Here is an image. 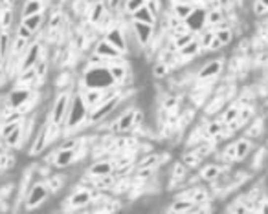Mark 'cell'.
<instances>
[{
	"label": "cell",
	"instance_id": "obj_1",
	"mask_svg": "<svg viewBox=\"0 0 268 214\" xmlns=\"http://www.w3.org/2000/svg\"><path fill=\"white\" fill-rule=\"evenodd\" d=\"M88 106L85 104L81 93L76 92L72 93V99H70V106H68V114H66V119L63 123V134L65 136H76V132L81 130L83 126H88L86 119H88Z\"/></svg>",
	"mask_w": 268,
	"mask_h": 214
},
{
	"label": "cell",
	"instance_id": "obj_2",
	"mask_svg": "<svg viewBox=\"0 0 268 214\" xmlns=\"http://www.w3.org/2000/svg\"><path fill=\"white\" fill-rule=\"evenodd\" d=\"M109 66H86L81 75V88H98V90H111L116 88Z\"/></svg>",
	"mask_w": 268,
	"mask_h": 214
},
{
	"label": "cell",
	"instance_id": "obj_3",
	"mask_svg": "<svg viewBox=\"0 0 268 214\" xmlns=\"http://www.w3.org/2000/svg\"><path fill=\"white\" fill-rule=\"evenodd\" d=\"M123 101H125V92H123V88H121L118 93H114V95H111L109 99H105L99 106H96L94 110L88 112L86 123L92 126V124H98V123H101V121H105V119H109V117L121 106Z\"/></svg>",
	"mask_w": 268,
	"mask_h": 214
},
{
	"label": "cell",
	"instance_id": "obj_4",
	"mask_svg": "<svg viewBox=\"0 0 268 214\" xmlns=\"http://www.w3.org/2000/svg\"><path fill=\"white\" fill-rule=\"evenodd\" d=\"M70 99H72V92L65 90L59 92L57 97L53 99V104L50 108V116H48V121L52 124H57V126H63L66 119V114H68V106H70Z\"/></svg>",
	"mask_w": 268,
	"mask_h": 214
},
{
	"label": "cell",
	"instance_id": "obj_5",
	"mask_svg": "<svg viewBox=\"0 0 268 214\" xmlns=\"http://www.w3.org/2000/svg\"><path fill=\"white\" fill-rule=\"evenodd\" d=\"M224 71V57L211 59L208 62H204L198 71L195 73V83H213L221 77Z\"/></svg>",
	"mask_w": 268,
	"mask_h": 214
},
{
	"label": "cell",
	"instance_id": "obj_6",
	"mask_svg": "<svg viewBox=\"0 0 268 214\" xmlns=\"http://www.w3.org/2000/svg\"><path fill=\"white\" fill-rule=\"evenodd\" d=\"M50 196L52 194H50V190L46 187L44 180H42V182H33L32 185H30V188L26 190V194H24L26 209L28 211H33V209L40 207Z\"/></svg>",
	"mask_w": 268,
	"mask_h": 214
},
{
	"label": "cell",
	"instance_id": "obj_7",
	"mask_svg": "<svg viewBox=\"0 0 268 214\" xmlns=\"http://www.w3.org/2000/svg\"><path fill=\"white\" fill-rule=\"evenodd\" d=\"M44 44L40 42V40H32L30 44H28L26 52L24 55L20 57V66H19V71L22 70H28V68H33V66L39 62L40 59L46 57L44 55Z\"/></svg>",
	"mask_w": 268,
	"mask_h": 214
},
{
	"label": "cell",
	"instance_id": "obj_8",
	"mask_svg": "<svg viewBox=\"0 0 268 214\" xmlns=\"http://www.w3.org/2000/svg\"><path fill=\"white\" fill-rule=\"evenodd\" d=\"M131 31L134 33L138 44L145 50V48H149V46L153 44V39H154V35H156V26H151V24H145V22L132 20Z\"/></svg>",
	"mask_w": 268,
	"mask_h": 214
},
{
	"label": "cell",
	"instance_id": "obj_9",
	"mask_svg": "<svg viewBox=\"0 0 268 214\" xmlns=\"http://www.w3.org/2000/svg\"><path fill=\"white\" fill-rule=\"evenodd\" d=\"M92 190H94V188L77 187L72 194L68 196L66 203L70 205L72 211H85L86 205H90L92 203Z\"/></svg>",
	"mask_w": 268,
	"mask_h": 214
},
{
	"label": "cell",
	"instance_id": "obj_10",
	"mask_svg": "<svg viewBox=\"0 0 268 214\" xmlns=\"http://www.w3.org/2000/svg\"><path fill=\"white\" fill-rule=\"evenodd\" d=\"M184 22L191 33L198 35L204 28H208L206 26V6H195V9L191 11V15Z\"/></svg>",
	"mask_w": 268,
	"mask_h": 214
},
{
	"label": "cell",
	"instance_id": "obj_11",
	"mask_svg": "<svg viewBox=\"0 0 268 214\" xmlns=\"http://www.w3.org/2000/svg\"><path fill=\"white\" fill-rule=\"evenodd\" d=\"M112 46H116L119 52L127 53V37H125V26L123 24H114L111 30H107L103 35Z\"/></svg>",
	"mask_w": 268,
	"mask_h": 214
},
{
	"label": "cell",
	"instance_id": "obj_12",
	"mask_svg": "<svg viewBox=\"0 0 268 214\" xmlns=\"http://www.w3.org/2000/svg\"><path fill=\"white\" fill-rule=\"evenodd\" d=\"M94 53H98V55H101V57H105L109 62H112V61H119V59H123V52H119L116 46H112L109 40L105 39H99L96 44H94Z\"/></svg>",
	"mask_w": 268,
	"mask_h": 214
},
{
	"label": "cell",
	"instance_id": "obj_13",
	"mask_svg": "<svg viewBox=\"0 0 268 214\" xmlns=\"http://www.w3.org/2000/svg\"><path fill=\"white\" fill-rule=\"evenodd\" d=\"M111 172H114V157H111V159H107V157L94 159L86 169V174L92 176V178H101V176H107Z\"/></svg>",
	"mask_w": 268,
	"mask_h": 214
},
{
	"label": "cell",
	"instance_id": "obj_14",
	"mask_svg": "<svg viewBox=\"0 0 268 214\" xmlns=\"http://www.w3.org/2000/svg\"><path fill=\"white\" fill-rule=\"evenodd\" d=\"M33 88H26V86H13V90L7 93V101L6 104L11 106V108H17L19 110L22 104L26 103L28 99L32 97Z\"/></svg>",
	"mask_w": 268,
	"mask_h": 214
},
{
	"label": "cell",
	"instance_id": "obj_15",
	"mask_svg": "<svg viewBox=\"0 0 268 214\" xmlns=\"http://www.w3.org/2000/svg\"><path fill=\"white\" fill-rule=\"evenodd\" d=\"M231 167H223L221 163H206V165H200L198 167V176H200V180L206 183H211L215 182L219 176L223 174V172H226V170H230Z\"/></svg>",
	"mask_w": 268,
	"mask_h": 214
},
{
	"label": "cell",
	"instance_id": "obj_16",
	"mask_svg": "<svg viewBox=\"0 0 268 214\" xmlns=\"http://www.w3.org/2000/svg\"><path fill=\"white\" fill-rule=\"evenodd\" d=\"M74 163H77V152L72 149H57L55 156H53L52 167L55 169H68Z\"/></svg>",
	"mask_w": 268,
	"mask_h": 214
},
{
	"label": "cell",
	"instance_id": "obj_17",
	"mask_svg": "<svg viewBox=\"0 0 268 214\" xmlns=\"http://www.w3.org/2000/svg\"><path fill=\"white\" fill-rule=\"evenodd\" d=\"M46 126H48V119H46V123L37 130V134L33 137L32 141V147H30V156H39L46 150L48 147V132H46Z\"/></svg>",
	"mask_w": 268,
	"mask_h": 214
},
{
	"label": "cell",
	"instance_id": "obj_18",
	"mask_svg": "<svg viewBox=\"0 0 268 214\" xmlns=\"http://www.w3.org/2000/svg\"><path fill=\"white\" fill-rule=\"evenodd\" d=\"M255 147V141L250 137L242 136L239 139H235V163H242L248 159V156L252 154V150Z\"/></svg>",
	"mask_w": 268,
	"mask_h": 214
},
{
	"label": "cell",
	"instance_id": "obj_19",
	"mask_svg": "<svg viewBox=\"0 0 268 214\" xmlns=\"http://www.w3.org/2000/svg\"><path fill=\"white\" fill-rule=\"evenodd\" d=\"M200 53H202V50H200V42H198V37H195V39L191 40L190 44H186L184 48L177 50V55H178V61H180V64H184V62H190L191 59H195L196 55H200Z\"/></svg>",
	"mask_w": 268,
	"mask_h": 214
},
{
	"label": "cell",
	"instance_id": "obj_20",
	"mask_svg": "<svg viewBox=\"0 0 268 214\" xmlns=\"http://www.w3.org/2000/svg\"><path fill=\"white\" fill-rule=\"evenodd\" d=\"M66 182H68V178H66V174H63V172H55V174H50L48 178H44L46 187H48V190H50L52 196H57L61 190H65Z\"/></svg>",
	"mask_w": 268,
	"mask_h": 214
},
{
	"label": "cell",
	"instance_id": "obj_21",
	"mask_svg": "<svg viewBox=\"0 0 268 214\" xmlns=\"http://www.w3.org/2000/svg\"><path fill=\"white\" fill-rule=\"evenodd\" d=\"M265 134V117L263 116H255L252 121H250L248 124H246V128H244V132H242V136L250 137V139H259V137Z\"/></svg>",
	"mask_w": 268,
	"mask_h": 214
},
{
	"label": "cell",
	"instance_id": "obj_22",
	"mask_svg": "<svg viewBox=\"0 0 268 214\" xmlns=\"http://www.w3.org/2000/svg\"><path fill=\"white\" fill-rule=\"evenodd\" d=\"M105 11H107V7H105L103 0H96V2L90 4L88 9H86V19H88V22H90L92 26H98L99 20L103 19Z\"/></svg>",
	"mask_w": 268,
	"mask_h": 214
},
{
	"label": "cell",
	"instance_id": "obj_23",
	"mask_svg": "<svg viewBox=\"0 0 268 214\" xmlns=\"http://www.w3.org/2000/svg\"><path fill=\"white\" fill-rule=\"evenodd\" d=\"M195 9V4H191V2H186V0H178L175 4H171V13L175 15L178 20H186L188 17L191 15V11Z\"/></svg>",
	"mask_w": 268,
	"mask_h": 214
},
{
	"label": "cell",
	"instance_id": "obj_24",
	"mask_svg": "<svg viewBox=\"0 0 268 214\" xmlns=\"http://www.w3.org/2000/svg\"><path fill=\"white\" fill-rule=\"evenodd\" d=\"M239 110H241V103L239 101H230V104L224 106V110L219 112V119L223 121L224 124H230L231 121H235L237 116H239Z\"/></svg>",
	"mask_w": 268,
	"mask_h": 214
},
{
	"label": "cell",
	"instance_id": "obj_25",
	"mask_svg": "<svg viewBox=\"0 0 268 214\" xmlns=\"http://www.w3.org/2000/svg\"><path fill=\"white\" fill-rule=\"evenodd\" d=\"M223 128H224V123L219 117H217V119H208V123L204 124V134H206V137H209V139L219 141V137L223 134Z\"/></svg>",
	"mask_w": 268,
	"mask_h": 214
},
{
	"label": "cell",
	"instance_id": "obj_26",
	"mask_svg": "<svg viewBox=\"0 0 268 214\" xmlns=\"http://www.w3.org/2000/svg\"><path fill=\"white\" fill-rule=\"evenodd\" d=\"M131 19L136 20V22H145V24H151V26H156L158 22V17L156 15H153L147 6H142L140 9H136L134 13H131Z\"/></svg>",
	"mask_w": 268,
	"mask_h": 214
},
{
	"label": "cell",
	"instance_id": "obj_27",
	"mask_svg": "<svg viewBox=\"0 0 268 214\" xmlns=\"http://www.w3.org/2000/svg\"><path fill=\"white\" fill-rule=\"evenodd\" d=\"M20 24H24V26H26L33 35H35V33H39L40 30H42V24H44V13H37V15H32V17H22Z\"/></svg>",
	"mask_w": 268,
	"mask_h": 214
},
{
	"label": "cell",
	"instance_id": "obj_28",
	"mask_svg": "<svg viewBox=\"0 0 268 214\" xmlns=\"http://www.w3.org/2000/svg\"><path fill=\"white\" fill-rule=\"evenodd\" d=\"M193 207H195V203H193L191 200H186V198H175L165 211H167V213H191Z\"/></svg>",
	"mask_w": 268,
	"mask_h": 214
},
{
	"label": "cell",
	"instance_id": "obj_29",
	"mask_svg": "<svg viewBox=\"0 0 268 214\" xmlns=\"http://www.w3.org/2000/svg\"><path fill=\"white\" fill-rule=\"evenodd\" d=\"M171 73H173V68L169 64H165L164 61H160V59L154 62L153 70H151V75H153V79H156V81H164V79L169 77Z\"/></svg>",
	"mask_w": 268,
	"mask_h": 214
},
{
	"label": "cell",
	"instance_id": "obj_30",
	"mask_svg": "<svg viewBox=\"0 0 268 214\" xmlns=\"http://www.w3.org/2000/svg\"><path fill=\"white\" fill-rule=\"evenodd\" d=\"M180 161H182L190 170H193V169H198V167L202 165L204 159L198 156L196 152H193L191 149H186V152H184L182 156H180Z\"/></svg>",
	"mask_w": 268,
	"mask_h": 214
},
{
	"label": "cell",
	"instance_id": "obj_31",
	"mask_svg": "<svg viewBox=\"0 0 268 214\" xmlns=\"http://www.w3.org/2000/svg\"><path fill=\"white\" fill-rule=\"evenodd\" d=\"M37 13H44V2L42 0H26L22 6V17H32Z\"/></svg>",
	"mask_w": 268,
	"mask_h": 214
},
{
	"label": "cell",
	"instance_id": "obj_32",
	"mask_svg": "<svg viewBox=\"0 0 268 214\" xmlns=\"http://www.w3.org/2000/svg\"><path fill=\"white\" fill-rule=\"evenodd\" d=\"M4 141H6V145L9 147V149H20L22 147V143H24V134H22V123H20V126H17V128L9 134L7 137H4Z\"/></svg>",
	"mask_w": 268,
	"mask_h": 214
},
{
	"label": "cell",
	"instance_id": "obj_33",
	"mask_svg": "<svg viewBox=\"0 0 268 214\" xmlns=\"http://www.w3.org/2000/svg\"><path fill=\"white\" fill-rule=\"evenodd\" d=\"M13 7H11V4H7V6H2L0 7V24H2V31L4 30H11V26H13Z\"/></svg>",
	"mask_w": 268,
	"mask_h": 214
},
{
	"label": "cell",
	"instance_id": "obj_34",
	"mask_svg": "<svg viewBox=\"0 0 268 214\" xmlns=\"http://www.w3.org/2000/svg\"><path fill=\"white\" fill-rule=\"evenodd\" d=\"M224 19H226L224 9H206V26L208 28H213L215 24L223 22Z\"/></svg>",
	"mask_w": 268,
	"mask_h": 214
},
{
	"label": "cell",
	"instance_id": "obj_35",
	"mask_svg": "<svg viewBox=\"0 0 268 214\" xmlns=\"http://www.w3.org/2000/svg\"><path fill=\"white\" fill-rule=\"evenodd\" d=\"M70 85H72V73L70 71H61L59 75H57V79H55V88L61 92H65L70 88Z\"/></svg>",
	"mask_w": 268,
	"mask_h": 214
},
{
	"label": "cell",
	"instance_id": "obj_36",
	"mask_svg": "<svg viewBox=\"0 0 268 214\" xmlns=\"http://www.w3.org/2000/svg\"><path fill=\"white\" fill-rule=\"evenodd\" d=\"M267 156H268V150L265 149V145H263V147H257V156L254 154V159H252V170H261L265 161H267Z\"/></svg>",
	"mask_w": 268,
	"mask_h": 214
},
{
	"label": "cell",
	"instance_id": "obj_37",
	"mask_svg": "<svg viewBox=\"0 0 268 214\" xmlns=\"http://www.w3.org/2000/svg\"><path fill=\"white\" fill-rule=\"evenodd\" d=\"M164 110L167 112H178V97L173 93H165L162 97V104H160Z\"/></svg>",
	"mask_w": 268,
	"mask_h": 214
},
{
	"label": "cell",
	"instance_id": "obj_38",
	"mask_svg": "<svg viewBox=\"0 0 268 214\" xmlns=\"http://www.w3.org/2000/svg\"><path fill=\"white\" fill-rule=\"evenodd\" d=\"M215 37L221 40V44L223 46H228V44H231V40H233V37H235V33H233V28H224V30L215 31Z\"/></svg>",
	"mask_w": 268,
	"mask_h": 214
},
{
	"label": "cell",
	"instance_id": "obj_39",
	"mask_svg": "<svg viewBox=\"0 0 268 214\" xmlns=\"http://www.w3.org/2000/svg\"><path fill=\"white\" fill-rule=\"evenodd\" d=\"M107 11H111L112 15H118L119 11H123L125 0H103Z\"/></svg>",
	"mask_w": 268,
	"mask_h": 214
},
{
	"label": "cell",
	"instance_id": "obj_40",
	"mask_svg": "<svg viewBox=\"0 0 268 214\" xmlns=\"http://www.w3.org/2000/svg\"><path fill=\"white\" fill-rule=\"evenodd\" d=\"M145 2H147V0H125L123 13H127V15L134 13L136 9H140L142 6H145Z\"/></svg>",
	"mask_w": 268,
	"mask_h": 214
},
{
	"label": "cell",
	"instance_id": "obj_41",
	"mask_svg": "<svg viewBox=\"0 0 268 214\" xmlns=\"http://www.w3.org/2000/svg\"><path fill=\"white\" fill-rule=\"evenodd\" d=\"M20 123L22 121H17V123H4L0 124V139H4V137H7L11 132H13L17 126H20Z\"/></svg>",
	"mask_w": 268,
	"mask_h": 214
},
{
	"label": "cell",
	"instance_id": "obj_42",
	"mask_svg": "<svg viewBox=\"0 0 268 214\" xmlns=\"http://www.w3.org/2000/svg\"><path fill=\"white\" fill-rule=\"evenodd\" d=\"M145 6L149 7L151 11H153V15H156V17H160L162 11H164V9H162V0H147Z\"/></svg>",
	"mask_w": 268,
	"mask_h": 214
},
{
	"label": "cell",
	"instance_id": "obj_43",
	"mask_svg": "<svg viewBox=\"0 0 268 214\" xmlns=\"http://www.w3.org/2000/svg\"><path fill=\"white\" fill-rule=\"evenodd\" d=\"M17 37H20V39H26V40H33V33L28 30L24 24H19L17 26V33H15Z\"/></svg>",
	"mask_w": 268,
	"mask_h": 214
},
{
	"label": "cell",
	"instance_id": "obj_44",
	"mask_svg": "<svg viewBox=\"0 0 268 214\" xmlns=\"http://www.w3.org/2000/svg\"><path fill=\"white\" fill-rule=\"evenodd\" d=\"M252 13L255 15V17H265V15L268 13V9L265 6H263L259 0H254V6H252Z\"/></svg>",
	"mask_w": 268,
	"mask_h": 214
},
{
	"label": "cell",
	"instance_id": "obj_45",
	"mask_svg": "<svg viewBox=\"0 0 268 214\" xmlns=\"http://www.w3.org/2000/svg\"><path fill=\"white\" fill-rule=\"evenodd\" d=\"M221 48H224L223 44H221V40L217 39V37H213V40H211V44H209L208 52H219Z\"/></svg>",
	"mask_w": 268,
	"mask_h": 214
},
{
	"label": "cell",
	"instance_id": "obj_46",
	"mask_svg": "<svg viewBox=\"0 0 268 214\" xmlns=\"http://www.w3.org/2000/svg\"><path fill=\"white\" fill-rule=\"evenodd\" d=\"M7 79H9V77H7V73H6V70H4V66H0V88L6 85Z\"/></svg>",
	"mask_w": 268,
	"mask_h": 214
},
{
	"label": "cell",
	"instance_id": "obj_47",
	"mask_svg": "<svg viewBox=\"0 0 268 214\" xmlns=\"http://www.w3.org/2000/svg\"><path fill=\"white\" fill-rule=\"evenodd\" d=\"M219 4H221V6H223V9H224V7L231 6V0H219Z\"/></svg>",
	"mask_w": 268,
	"mask_h": 214
},
{
	"label": "cell",
	"instance_id": "obj_48",
	"mask_svg": "<svg viewBox=\"0 0 268 214\" xmlns=\"http://www.w3.org/2000/svg\"><path fill=\"white\" fill-rule=\"evenodd\" d=\"M259 2H261L263 6H265V7H267V9H268V0H259Z\"/></svg>",
	"mask_w": 268,
	"mask_h": 214
},
{
	"label": "cell",
	"instance_id": "obj_49",
	"mask_svg": "<svg viewBox=\"0 0 268 214\" xmlns=\"http://www.w3.org/2000/svg\"><path fill=\"white\" fill-rule=\"evenodd\" d=\"M265 149L268 150V137H267V143H265Z\"/></svg>",
	"mask_w": 268,
	"mask_h": 214
},
{
	"label": "cell",
	"instance_id": "obj_50",
	"mask_svg": "<svg viewBox=\"0 0 268 214\" xmlns=\"http://www.w3.org/2000/svg\"><path fill=\"white\" fill-rule=\"evenodd\" d=\"M204 4H206V0H204Z\"/></svg>",
	"mask_w": 268,
	"mask_h": 214
}]
</instances>
